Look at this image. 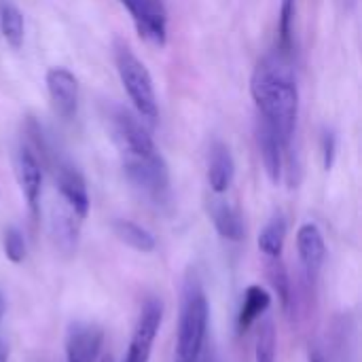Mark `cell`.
Wrapping results in <instances>:
<instances>
[{
  "instance_id": "cell-3",
  "label": "cell",
  "mask_w": 362,
  "mask_h": 362,
  "mask_svg": "<svg viewBox=\"0 0 362 362\" xmlns=\"http://www.w3.org/2000/svg\"><path fill=\"white\" fill-rule=\"evenodd\" d=\"M115 64H117V72L123 83V89L127 91L138 115L151 123L157 121L159 108H157L155 85H153V76L148 68L136 57V53L125 42L115 45Z\"/></svg>"
},
{
  "instance_id": "cell-26",
  "label": "cell",
  "mask_w": 362,
  "mask_h": 362,
  "mask_svg": "<svg viewBox=\"0 0 362 362\" xmlns=\"http://www.w3.org/2000/svg\"><path fill=\"white\" fill-rule=\"evenodd\" d=\"M197 362H223V361L218 358V354H216V350H214L212 346H204V350H202V354H199Z\"/></svg>"
},
{
  "instance_id": "cell-1",
  "label": "cell",
  "mask_w": 362,
  "mask_h": 362,
  "mask_svg": "<svg viewBox=\"0 0 362 362\" xmlns=\"http://www.w3.org/2000/svg\"><path fill=\"white\" fill-rule=\"evenodd\" d=\"M250 93L261 112V121L276 132L286 148H291L299 117V87L288 55L276 51L263 57L252 72Z\"/></svg>"
},
{
  "instance_id": "cell-31",
  "label": "cell",
  "mask_w": 362,
  "mask_h": 362,
  "mask_svg": "<svg viewBox=\"0 0 362 362\" xmlns=\"http://www.w3.org/2000/svg\"><path fill=\"white\" fill-rule=\"evenodd\" d=\"M98 362H112V358H110V356H102V361Z\"/></svg>"
},
{
  "instance_id": "cell-10",
  "label": "cell",
  "mask_w": 362,
  "mask_h": 362,
  "mask_svg": "<svg viewBox=\"0 0 362 362\" xmlns=\"http://www.w3.org/2000/svg\"><path fill=\"white\" fill-rule=\"evenodd\" d=\"M104 346V333L89 322H74L66 335V362H98Z\"/></svg>"
},
{
  "instance_id": "cell-6",
  "label": "cell",
  "mask_w": 362,
  "mask_h": 362,
  "mask_svg": "<svg viewBox=\"0 0 362 362\" xmlns=\"http://www.w3.org/2000/svg\"><path fill=\"white\" fill-rule=\"evenodd\" d=\"M51 165L55 185L62 193L64 204L78 216L85 218L89 214V193H87V185L83 174L68 161L64 159L59 153H53L45 159Z\"/></svg>"
},
{
  "instance_id": "cell-18",
  "label": "cell",
  "mask_w": 362,
  "mask_h": 362,
  "mask_svg": "<svg viewBox=\"0 0 362 362\" xmlns=\"http://www.w3.org/2000/svg\"><path fill=\"white\" fill-rule=\"evenodd\" d=\"M112 231L125 246H129L136 252L146 255V252H155V248H157L155 235L148 229H144L142 225L134 223V221L117 218V221H112Z\"/></svg>"
},
{
  "instance_id": "cell-5",
  "label": "cell",
  "mask_w": 362,
  "mask_h": 362,
  "mask_svg": "<svg viewBox=\"0 0 362 362\" xmlns=\"http://www.w3.org/2000/svg\"><path fill=\"white\" fill-rule=\"evenodd\" d=\"M123 172L129 185L155 204H163L170 197V168L159 151L140 157L123 159Z\"/></svg>"
},
{
  "instance_id": "cell-21",
  "label": "cell",
  "mask_w": 362,
  "mask_h": 362,
  "mask_svg": "<svg viewBox=\"0 0 362 362\" xmlns=\"http://www.w3.org/2000/svg\"><path fill=\"white\" fill-rule=\"evenodd\" d=\"M297 0H282L280 19H278V51L282 55L293 53V25H295Z\"/></svg>"
},
{
  "instance_id": "cell-2",
  "label": "cell",
  "mask_w": 362,
  "mask_h": 362,
  "mask_svg": "<svg viewBox=\"0 0 362 362\" xmlns=\"http://www.w3.org/2000/svg\"><path fill=\"white\" fill-rule=\"evenodd\" d=\"M208 320L210 308L206 291L197 278H189L182 288L174 362H197L208 339Z\"/></svg>"
},
{
  "instance_id": "cell-16",
  "label": "cell",
  "mask_w": 362,
  "mask_h": 362,
  "mask_svg": "<svg viewBox=\"0 0 362 362\" xmlns=\"http://www.w3.org/2000/svg\"><path fill=\"white\" fill-rule=\"evenodd\" d=\"M76 214L66 206L55 208L51 212V238L55 242V246L62 252H74L76 244H78V225H76Z\"/></svg>"
},
{
  "instance_id": "cell-8",
  "label": "cell",
  "mask_w": 362,
  "mask_h": 362,
  "mask_svg": "<svg viewBox=\"0 0 362 362\" xmlns=\"http://www.w3.org/2000/svg\"><path fill=\"white\" fill-rule=\"evenodd\" d=\"M161 322H163V303L155 297H148L142 303V310H140V316H138V322H136L127 352L142 362H148Z\"/></svg>"
},
{
  "instance_id": "cell-17",
  "label": "cell",
  "mask_w": 362,
  "mask_h": 362,
  "mask_svg": "<svg viewBox=\"0 0 362 362\" xmlns=\"http://www.w3.org/2000/svg\"><path fill=\"white\" fill-rule=\"evenodd\" d=\"M272 305V295L259 286V284H252L244 291V301H242V308H240V314H238V331L240 333H246Z\"/></svg>"
},
{
  "instance_id": "cell-11",
  "label": "cell",
  "mask_w": 362,
  "mask_h": 362,
  "mask_svg": "<svg viewBox=\"0 0 362 362\" xmlns=\"http://www.w3.org/2000/svg\"><path fill=\"white\" fill-rule=\"evenodd\" d=\"M15 174H17L19 189L28 202V208L36 216L40 204V191H42V170L38 157L32 153L30 146H19L15 155Z\"/></svg>"
},
{
  "instance_id": "cell-29",
  "label": "cell",
  "mask_w": 362,
  "mask_h": 362,
  "mask_svg": "<svg viewBox=\"0 0 362 362\" xmlns=\"http://www.w3.org/2000/svg\"><path fill=\"white\" fill-rule=\"evenodd\" d=\"M123 362H142V361H140V358H136L134 354H129V352H127V354H125V358H123Z\"/></svg>"
},
{
  "instance_id": "cell-12",
  "label": "cell",
  "mask_w": 362,
  "mask_h": 362,
  "mask_svg": "<svg viewBox=\"0 0 362 362\" xmlns=\"http://www.w3.org/2000/svg\"><path fill=\"white\" fill-rule=\"evenodd\" d=\"M297 252L299 259L310 276H316L327 259V244L325 235L314 223H305L297 231Z\"/></svg>"
},
{
  "instance_id": "cell-14",
  "label": "cell",
  "mask_w": 362,
  "mask_h": 362,
  "mask_svg": "<svg viewBox=\"0 0 362 362\" xmlns=\"http://www.w3.org/2000/svg\"><path fill=\"white\" fill-rule=\"evenodd\" d=\"M235 178V161L227 144L214 142L208 157V185L216 195L229 191Z\"/></svg>"
},
{
  "instance_id": "cell-24",
  "label": "cell",
  "mask_w": 362,
  "mask_h": 362,
  "mask_svg": "<svg viewBox=\"0 0 362 362\" xmlns=\"http://www.w3.org/2000/svg\"><path fill=\"white\" fill-rule=\"evenodd\" d=\"M2 246H4L6 259H8L11 263H15V265H19V263L25 259V255H28L25 238H23V233H21L17 227H8V229L4 231V242H2Z\"/></svg>"
},
{
  "instance_id": "cell-7",
  "label": "cell",
  "mask_w": 362,
  "mask_h": 362,
  "mask_svg": "<svg viewBox=\"0 0 362 362\" xmlns=\"http://www.w3.org/2000/svg\"><path fill=\"white\" fill-rule=\"evenodd\" d=\"M132 15V21L146 42L165 47L168 42V13L163 0H119Z\"/></svg>"
},
{
  "instance_id": "cell-25",
  "label": "cell",
  "mask_w": 362,
  "mask_h": 362,
  "mask_svg": "<svg viewBox=\"0 0 362 362\" xmlns=\"http://www.w3.org/2000/svg\"><path fill=\"white\" fill-rule=\"evenodd\" d=\"M335 155H337V136L335 132H325L322 134V157H325V170H331L335 163Z\"/></svg>"
},
{
  "instance_id": "cell-28",
  "label": "cell",
  "mask_w": 362,
  "mask_h": 362,
  "mask_svg": "<svg viewBox=\"0 0 362 362\" xmlns=\"http://www.w3.org/2000/svg\"><path fill=\"white\" fill-rule=\"evenodd\" d=\"M4 312H6V297H4V293L0 291V322H2V318H4Z\"/></svg>"
},
{
  "instance_id": "cell-20",
  "label": "cell",
  "mask_w": 362,
  "mask_h": 362,
  "mask_svg": "<svg viewBox=\"0 0 362 362\" xmlns=\"http://www.w3.org/2000/svg\"><path fill=\"white\" fill-rule=\"evenodd\" d=\"M284 240H286V221L282 214H276L269 218V223L263 227L259 235V250L267 259H280L284 250Z\"/></svg>"
},
{
  "instance_id": "cell-13",
  "label": "cell",
  "mask_w": 362,
  "mask_h": 362,
  "mask_svg": "<svg viewBox=\"0 0 362 362\" xmlns=\"http://www.w3.org/2000/svg\"><path fill=\"white\" fill-rule=\"evenodd\" d=\"M257 140H259V151H261V159H263V168L269 176V180L274 185H278L282 180V172H284V155L291 151L286 148L280 138L276 136V132L261 121L259 132H257Z\"/></svg>"
},
{
  "instance_id": "cell-30",
  "label": "cell",
  "mask_w": 362,
  "mask_h": 362,
  "mask_svg": "<svg viewBox=\"0 0 362 362\" xmlns=\"http://www.w3.org/2000/svg\"><path fill=\"white\" fill-rule=\"evenodd\" d=\"M310 362H322L318 358V354H310Z\"/></svg>"
},
{
  "instance_id": "cell-9",
  "label": "cell",
  "mask_w": 362,
  "mask_h": 362,
  "mask_svg": "<svg viewBox=\"0 0 362 362\" xmlns=\"http://www.w3.org/2000/svg\"><path fill=\"white\" fill-rule=\"evenodd\" d=\"M45 83H47V91H49L53 110L62 119H74L76 110H78V81H76V76L68 68L55 66V68L47 70Z\"/></svg>"
},
{
  "instance_id": "cell-15",
  "label": "cell",
  "mask_w": 362,
  "mask_h": 362,
  "mask_svg": "<svg viewBox=\"0 0 362 362\" xmlns=\"http://www.w3.org/2000/svg\"><path fill=\"white\" fill-rule=\"evenodd\" d=\"M210 216H212L216 233L223 240H227V242H242L244 240V235H246L244 221L231 204H227L223 199L210 202Z\"/></svg>"
},
{
  "instance_id": "cell-4",
  "label": "cell",
  "mask_w": 362,
  "mask_h": 362,
  "mask_svg": "<svg viewBox=\"0 0 362 362\" xmlns=\"http://www.w3.org/2000/svg\"><path fill=\"white\" fill-rule=\"evenodd\" d=\"M104 121H106L110 140L115 142L117 151L121 153V159L151 155L157 151L144 123L127 108H123L119 104H108L106 112H104Z\"/></svg>"
},
{
  "instance_id": "cell-27",
  "label": "cell",
  "mask_w": 362,
  "mask_h": 362,
  "mask_svg": "<svg viewBox=\"0 0 362 362\" xmlns=\"http://www.w3.org/2000/svg\"><path fill=\"white\" fill-rule=\"evenodd\" d=\"M0 362H8V346L0 339Z\"/></svg>"
},
{
  "instance_id": "cell-22",
  "label": "cell",
  "mask_w": 362,
  "mask_h": 362,
  "mask_svg": "<svg viewBox=\"0 0 362 362\" xmlns=\"http://www.w3.org/2000/svg\"><path fill=\"white\" fill-rule=\"evenodd\" d=\"M276 346H278L276 327L272 320H265L257 333L255 362H276Z\"/></svg>"
},
{
  "instance_id": "cell-23",
  "label": "cell",
  "mask_w": 362,
  "mask_h": 362,
  "mask_svg": "<svg viewBox=\"0 0 362 362\" xmlns=\"http://www.w3.org/2000/svg\"><path fill=\"white\" fill-rule=\"evenodd\" d=\"M269 278H272V284L274 288L278 291V297L282 301V305L288 310L291 308V299H293V293H291V278H288V272L286 267L282 265L280 259H269Z\"/></svg>"
},
{
  "instance_id": "cell-19",
  "label": "cell",
  "mask_w": 362,
  "mask_h": 362,
  "mask_svg": "<svg viewBox=\"0 0 362 362\" xmlns=\"http://www.w3.org/2000/svg\"><path fill=\"white\" fill-rule=\"evenodd\" d=\"M0 30L11 49H21L25 38V21L23 13L13 0H0Z\"/></svg>"
}]
</instances>
